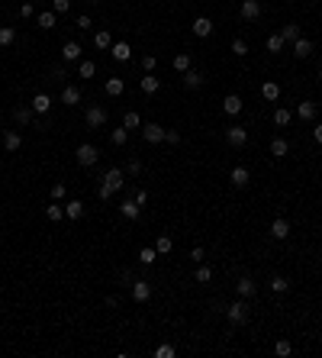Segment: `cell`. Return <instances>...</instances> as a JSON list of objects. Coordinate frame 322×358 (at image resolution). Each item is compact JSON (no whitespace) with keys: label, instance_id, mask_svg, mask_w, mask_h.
<instances>
[{"label":"cell","instance_id":"cell-57","mask_svg":"<svg viewBox=\"0 0 322 358\" xmlns=\"http://www.w3.org/2000/svg\"><path fill=\"white\" fill-rule=\"evenodd\" d=\"M319 81H322V68H319Z\"/></svg>","mask_w":322,"mask_h":358},{"label":"cell","instance_id":"cell-43","mask_svg":"<svg viewBox=\"0 0 322 358\" xmlns=\"http://www.w3.org/2000/svg\"><path fill=\"white\" fill-rule=\"evenodd\" d=\"M274 123H277V126H290V110H287V107H277V110H274Z\"/></svg>","mask_w":322,"mask_h":358},{"label":"cell","instance_id":"cell-35","mask_svg":"<svg viewBox=\"0 0 322 358\" xmlns=\"http://www.w3.org/2000/svg\"><path fill=\"white\" fill-rule=\"evenodd\" d=\"M13 120H16L20 126L32 123V107H16V110H13Z\"/></svg>","mask_w":322,"mask_h":358},{"label":"cell","instance_id":"cell-45","mask_svg":"<svg viewBox=\"0 0 322 358\" xmlns=\"http://www.w3.org/2000/svg\"><path fill=\"white\" fill-rule=\"evenodd\" d=\"M267 52H284V39H281V32H274V36H267Z\"/></svg>","mask_w":322,"mask_h":358},{"label":"cell","instance_id":"cell-51","mask_svg":"<svg viewBox=\"0 0 322 358\" xmlns=\"http://www.w3.org/2000/svg\"><path fill=\"white\" fill-rule=\"evenodd\" d=\"M203 258H206V249H203V246L190 249V261H197V265H200V261H203Z\"/></svg>","mask_w":322,"mask_h":358},{"label":"cell","instance_id":"cell-18","mask_svg":"<svg viewBox=\"0 0 322 358\" xmlns=\"http://www.w3.org/2000/svg\"><path fill=\"white\" fill-rule=\"evenodd\" d=\"M290 52H293V55H297V58H309V55H312V42L300 36L297 42H290Z\"/></svg>","mask_w":322,"mask_h":358},{"label":"cell","instance_id":"cell-46","mask_svg":"<svg viewBox=\"0 0 322 358\" xmlns=\"http://www.w3.org/2000/svg\"><path fill=\"white\" fill-rule=\"evenodd\" d=\"M274 355H281V358H287V355H293V345L287 342V339H281V342L274 345Z\"/></svg>","mask_w":322,"mask_h":358},{"label":"cell","instance_id":"cell-36","mask_svg":"<svg viewBox=\"0 0 322 358\" xmlns=\"http://www.w3.org/2000/svg\"><path fill=\"white\" fill-rule=\"evenodd\" d=\"M123 126H126V129H142V116H139L135 110H126V116H123Z\"/></svg>","mask_w":322,"mask_h":358},{"label":"cell","instance_id":"cell-25","mask_svg":"<svg viewBox=\"0 0 322 358\" xmlns=\"http://www.w3.org/2000/svg\"><path fill=\"white\" fill-rule=\"evenodd\" d=\"M65 216H68V220H81V216H84V204H81V200H65Z\"/></svg>","mask_w":322,"mask_h":358},{"label":"cell","instance_id":"cell-28","mask_svg":"<svg viewBox=\"0 0 322 358\" xmlns=\"http://www.w3.org/2000/svg\"><path fill=\"white\" fill-rule=\"evenodd\" d=\"M36 23H39V29H55L58 13H55V10H45V13H39V16H36Z\"/></svg>","mask_w":322,"mask_h":358},{"label":"cell","instance_id":"cell-53","mask_svg":"<svg viewBox=\"0 0 322 358\" xmlns=\"http://www.w3.org/2000/svg\"><path fill=\"white\" fill-rule=\"evenodd\" d=\"M155 62H158L155 55H142V68H145V71H152V68H155Z\"/></svg>","mask_w":322,"mask_h":358},{"label":"cell","instance_id":"cell-31","mask_svg":"<svg viewBox=\"0 0 322 358\" xmlns=\"http://www.w3.org/2000/svg\"><path fill=\"white\" fill-rule=\"evenodd\" d=\"M267 287H271L274 294H287V291H290V281H287L284 274H274L271 281H267Z\"/></svg>","mask_w":322,"mask_h":358},{"label":"cell","instance_id":"cell-2","mask_svg":"<svg viewBox=\"0 0 322 358\" xmlns=\"http://www.w3.org/2000/svg\"><path fill=\"white\" fill-rule=\"evenodd\" d=\"M74 158H77V165H81V168H94V165L100 162V148L90 145V142H84V145H77Z\"/></svg>","mask_w":322,"mask_h":358},{"label":"cell","instance_id":"cell-23","mask_svg":"<svg viewBox=\"0 0 322 358\" xmlns=\"http://www.w3.org/2000/svg\"><path fill=\"white\" fill-rule=\"evenodd\" d=\"M103 91H107L110 97H123V91H126L123 77H107V84H103Z\"/></svg>","mask_w":322,"mask_h":358},{"label":"cell","instance_id":"cell-58","mask_svg":"<svg viewBox=\"0 0 322 358\" xmlns=\"http://www.w3.org/2000/svg\"><path fill=\"white\" fill-rule=\"evenodd\" d=\"M0 126H4V116H0Z\"/></svg>","mask_w":322,"mask_h":358},{"label":"cell","instance_id":"cell-13","mask_svg":"<svg viewBox=\"0 0 322 358\" xmlns=\"http://www.w3.org/2000/svg\"><path fill=\"white\" fill-rule=\"evenodd\" d=\"M236 291H239V297H245V300H248V297H255L258 294V284H255V277H239V284H236Z\"/></svg>","mask_w":322,"mask_h":358},{"label":"cell","instance_id":"cell-54","mask_svg":"<svg viewBox=\"0 0 322 358\" xmlns=\"http://www.w3.org/2000/svg\"><path fill=\"white\" fill-rule=\"evenodd\" d=\"M20 16H23V20H29V16H32V4H29V0L20 7Z\"/></svg>","mask_w":322,"mask_h":358},{"label":"cell","instance_id":"cell-50","mask_svg":"<svg viewBox=\"0 0 322 358\" xmlns=\"http://www.w3.org/2000/svg\"><path fill=\"white\" fill-rule=\"evenodd\" d=\"M74 26H77V29H90V26H94V20H90L87 13H81V16L74 20Z\"/></svg>","mask_w":322,"mask_h":358},{"label":"cell","instance_id":"cell-37","mask_svg":"<svg viewBox=\"0 0 322 358\" xmlns=\"http://www.w3.org/2000/svg\"><path fill=\"white\" fill-rule=\"evenodd\" d=\"M13 42H16V29H13V26H0V46H13Z\"/></svg>","mask_w":322,"mask_h":358},{"label":"cell","instance_id":"cell-7","mask_svg":"<svg viewBox=\"0 0 322 358\" xmlns=\"http://www.w3.org/2000/svg\"><path fill=\"white\" fill-rule=\"evenodd\" d=\"M225 142H229L232 148H242L248 142V129H242V126H225Z\"/></svg>","mask_w":322,"mask_h":358},{"label":"cell","instance_id":"cell-9","mask_svg":"<svg viewBox=\"0 0 322 358\" xmlns=\"http://www.w3.org/2000/svg\"><path fill=\"white\" fill-rule=\"evenodd\" d=\"M229 181H232L236 187H248V184H251V171L245 168V165H236V168L229 171Z\"/></svg>","mask_w":322,"mask_h":358},{"label":"cell","instance_id":"cell-34","mask_svg":"<svg viewBox=\"0 0 322 358\" xmlns=\"http://www.w3.org/2000/svg\"><path fill=\"white\" fill-rule=\"evenodd\" d=\"M194 281H197V284H210V281H213V268H210V265H203V261H200V268H197Z\"/></svg>","mask_w":322,"mask_h":358},{"label":"cell","instance_id":"cell-5","mask_svg":"<svg viewBox=\"0 0 322 358\" xmlns=\"http://www.w3.org/2000/svg\"><path fill=\"white\" fill-rule=\"evenodd\" d=\"M84 123L90 126V129H100L103 123H107V110L97 107V103H94V107H87V110H84Z\"/></svg>","mask_w":322,"mask_h":358},{"label":"cell","instance_id":"cell-39","mask_svg":"<svg viewBox=\"0 0 322 358\" xmlns=\"http://www.w3.org/2000/svg\"><path fill=\"white\" fill-rule=\"evenodd\" d=\"M45 216H49L52 223H58V220H62V216H65V204H58V200H55V204H52V207H45Z\"/></svg>","mask_w":322,"mask_h":358},{"label":"cell","instance_id":"cell-21","mask_svg":"<svg viewBox=\"0 0 322 358\" xmlns=\"http://www.w3.org/2000/svg\"><path fill=\"white\" fill-rule=\"evenodd\" d=\"M139 87H142L145 94H158V91H161V77H155L152 71H145V77L139 81Z\"/></svg>","mask_w":322,"mask_h":358},{"label":"cell","instance_id":"cell-4","mask_svg":"<svg viewBox=\"0 0 322 358\" xmlns=\"http://www.w3.org/2000/svg\"><path fill=\"white\" fill-rule=\"evenodd\" d=\"M164 133H168V129H164L161 123H142V139H145L149 145L164 142Z\"/></svg>","mask_w":322,"mask_h":358},{"label":"cell","instance_id":"cell-44","mask_svg":"<svg viewBox=\"0 0 322 358\" xmlns=\"http://www.w3.org/2000/svg\"><path fill=\"white\" fill-rule=\"evenodd\" d=\"M49 194H52V200H58V204H62V200L68 197V187L62 184V181H55V184H52V190H49Z\"/></svg>","mask_w":322,"mask_h":358},{"label":"cell","instance_id":"cell-15","mask_svg":"<svg viewBox=\"0 0 322 358\" xmlns=\"http://www.w3.org/2000/svg\"><path fill=\"white\" fill-rule=\"evenodd\" d=\"M4 148H7V152H20V148H23V136L16 133V129H7V133H4Z\"/></svg>","mask_w":322,"mask_h":358},{"label":"cell","instance_id":"cell-8","mask_svg":"<svg viewBox=\"0 0 322 358\" xmlns=\"http://www.w3.org/2000/svg\"><path fill=\"white\" fill-rule=\"evenodd\" d=\"M132 300L135 303H149L152 300V284L142 281V277H135V281H132Z\"/></svg>","mask_w":322,"mask_h":358},{"label":"cell","instance_id":"cell-40","mask_svg":"<svg viewBox=\"0 0 322 358\" xmlns=\"http://www.w3.org/2000/svg\"><path fill=\"white\" fill-rule=\"evenodd\" d=\"M94 46H97V49H110V46H113V39H110V29H100L97 36H94Z\"/></svg>","mask_w":322,"mask_h":358},{"label":"cell","instance_id":"cell-6","mask_svg":"<svg viewBox=\"0 0 322 358\" xmlns=\"http://www.w3.org/2000/svg\"><path fill=\"white\" fill-rule=\"evenodd\" d=\"M261 10H264V7H261L258 0H242V4H239V16H242V20H248V23H255L261 16Z\"/></svg>","mask_w":322,"mask_h":358},{"label":"cell","instance_id":"cell-20","mask_svg":"<svg viewBox=\"0 0 322 358\" xmlns=\"http://www.w3.org/2000/svg\"><path fill=\"white\" fill-rule=\"evenodd\" d=\"M62 103H65V107H77V103H81V87L68 84L65 91H62Z\"/></svg>","mask_w":322,"mask_h":358},{"label":"cell","instance_id":"cell-1","mask_svg":"<svg viewBox=\"0 0 322 358\" xmlns=\"http://www.w3.org/2000/svg\"><path fill=\"white\" fill-rule=\"evenodd\" d=\"M123 184H126V171H123V168H110L107 174H103V184H100V190H97V197H100V200H110Z\"/></svg>","mask_w":322,"mask_h":358},{"label":"cell","instance_id":"cell-17","mask_svg":"<svg viewBox=\"0 0 322 358\" xmlns=\"http://www.w3.org/2000/svg\"><path fill=\"white\" fill-rule=\"evenodd\" d=\"M110 55L116 58V62H129V58H132V49H129V42H113Z\"/></svg>","mask_w":322,"mask_h":358},{"label":"cell","instance_id":"cell-16","mask_svg":"<svg viewBox=\"0 0 322 358\" xmlns=\"http://www.w3.org/2000/svg\"><path fill=\"white\" fill-rule=\"evenodd\" d=\"M29 107H32V113H39V116H45V113L52 110V97H49V94H36Z\"/></svg>","mask_w":322,"mask_h":358},{"label":"cell","instance_id":"cell-29","mask_svg":"<svg viewBox=\"0 0 322 358\" xmlns=\"http://www.w3.org/2000/svg\"><path fill=\"white\" fill-rule=\"evenodd\" d=\"M281 39H284V42H297V39H300V23L281 26Z\"/></svg>","mask_w":322,"mask_h":358},{"label":"cell","instance_id":"cell-14","mask_svg":"<svg viewBox=\"0 0 322 358\" xmlns=\"http://www.w3.org/2000/svg\"><path fill=\"white\" fill-rule=\"evenodd\" d=\"M119 213H123L126 220H139V213H142V207L135 204V197H126L123 204H119Z\"/></svg>","mask_w":322,"mask_h":358},{"label":"cell","instance_id":"cell-26","mask_svg":"<svg viewBox=\"0 0 322 358\" xmlns=\"http://www.w3.org/2000/svg\"><path fill=\"white\" fill-rule=\"evenodd\" d=\"M158 258H161V255L155 252V246H145V249H139V265H145V268H149V265H155Z\"/></svg>","mask_w":322,"mask_h":358},{"label":"cell","instance_id":"cell-49","mask_svg":"<svg viewBox=\"0 0 322 358\" xmlns=\"http://www.w3.org/2000/svg\"><path fill=\"white\" fill-rule=\"evenodd\" d=\"M126 174H132V178H135V174H142V162H139V158H129V162H126Z\"/></svg>","mask_w":322,"mask_h":358},{"label":"cell","instance_id":"cell-10","mask_svg":"<svg viewBox=\"0 0 322 358\" xmlns=\"http://www.w3.org/2000/svg\"><path fill=\"white\" fill-rule=\"evenodd\" d=\"M242 107H245V103H242L239 94H225V97H222V113H229V116H239Z\"/></svg>","mask_w":322,"mask_h":358},{"label":"cell","instance_id":"cell-56","mask_svg":"<svg viewBox=\"0 0 322 358\" xmlns=\"http://www.w3.org/2000/svg\"><path fill=\"white\" fill-rule=\"evenodd\" d=\"M312 139H316V145H322V123H316V129H312Z\"/></svg>","mask_w":322,"mask_h":358},{"label":"cell","instance_id":"cell-38","mask_svg":"<svg viewBox=\"0 0 322 358\" xmlns=\"http://www.w3.org/2000/svg\"><path fill=\"white\" fill-rule=\"evenodd\" d=\"M110 142H113V145H126V142H129V129H126V126L113 129V133H110Z\"/></svg>","mask_w":322,"mask_h":358},{"label":"cell","instance_id":"cell-48","mask_svg":"<svg viewBox=\"0 0 322 358\" xmlns=\"http://www.w3.org/2000/svg\"><path fill=\"white\" fill-rule=\"evenodd\" d=\"M52 10H55L58 16L68 13V10H71V0H52Z\"/></svg>","mask_w":322,"mask_h":358},{"label":"cell","instance_id":"cell-47","mask_svg":"<svg viewBox=\"0 0 322 358\" xmlns=\"http://www.w3.org/2000/svg\"><path fill=\"white\" fill-rule=\"evenodd\" d=\"M232 52L242 58V55H248V42L245 39H232Z\"/></svg>","mask_w":322,"mask_h":358},{"label":"cell","instance_id":"cell-22","mask_svg":"<svg viewBox=\"0 0 322 358\" xmlns=\"http://www.w3.org/2000/svg\"><path fill=\"white\" fill-rule=\"evenodd\" d=\"M271 235H274V239H287V235H290V220L277 216V220L271 223Z\"/></svg>","mask_w":322,"mask_h":358},{"label":"cell","instance_id":"cell-30","mask_svg":"<svg viewBox=\"0 0 322 358\" xmlns=\"http://www.w3.org/2000/svg\"><path fill=\"white\" fill-rule=\"evenodd\" d=\"M297 116L306 120V123H309V120H316V103H312V100H303L300 107H297Z\"/></svg>","mask_w":322,"mask_h":358},{"label":"cell","instance_id":"cell-24","mask_svg":"<svg viewBox=\"0 0 322 358\" xmlns=\"http://www.w3.org/2000/svg\"><path fill=\"white\" fill-rule=\"evenodd\" d=\"M171 65H174V71H180V74H184V71H190V68H194V62H190V52H177Z\"/></svg>","mask_w":322,"mask_h":358},{"label":"cell","instance_id":"cell-11","mask_svg":"<svg viewBox=\"0 0 322 358\" xmlns=\"http://www.w3.org/2000/svg\"><path fill=\"white\" fill-rule=\"evenodd\" d=\"M190 29H194V36L206 39V36H213V20H210V16H197V20H194V26H190Z\"/></svg>","mask_w":322,"mask_h":358},{"label":"cell","instance_id":"cell-52","mask_svg":"<svg viewBox=\"0 0 322 358\" xmlns=\"http://www.w3.org/2000/svg\"><path fill=\"white\" fill-rule=\"evenodd\" d=\"M164 142L177 145V142H180V133H177V129H168V133H164Z\"/></svg>","mask_w":322,"mask_h":358},{"label":"cell","instance_id":"cell-42","mask_svg":"<svg viewBox=\"0 0 322 358\" xmlns=\"http://www.w3.org/2000/svg\"><path fill=\"white\" fill-rule=\"evenodd\" d=\"M177 355V348H174L171 342H161L158 348H155V358H174Z\"/></svg>","mask_w":322,"mask_h":358},{"label":"cell","instance_id":"cell-32","mask_svg":"<svg viewBox=\"0 0 322 358\" xmlns=\"http://www.w3.org/2000/svg\"><path fill=\"white\" fill-rule=\"evenodd\" d=\"M261 97H264V100H277V97H281V84L264 81V84H261Z\"/></svg>","mask_w":322,"mask_h":358},{"label":"cell","instance_id":"cell-3","mask_svg":"<svg viewBox=\"0 0 322 358\" xmlns=\"http://www.w3.org/2000/svg\"><path fill=\"white\" fill-rule=\"evenodd\" d=\"M248 300H245V297H239V300L236 303H229V307H225V316H229V323H232V326H242V323H245L248 320Z\"/></svg>","mask_w":322,"mask_h":358},{"label":"cell","instance_id":"cell-19","mask_svg":"<svg viewBox=\"0 0 322 358\" xmlns=\"http://www.w3.org/2000/svg\"><path fill=\"white\" fill-rule=\"evenodd\" d=\"M81 52H84V49H81V42H74V39H71V42H65L62 58H65V62H81Z\"/></svg>","mask_w":322,"mask_h":358},{"label":"cell","instance_id":"cell-12","mask_svg":"<svg viewBox=\"0 0 322 358\" xmlns=\"http://www.w3.org/2000/svg\"><path fill=\"white\" fill-rule=\"evenodd\" d=\"M203 84H206V74L203 71H194V68L184 71V87H187V91H200Z\"/></svg>","mask_w":322,"mask_h":358},{"label":"cell","instance_id":"cell-55","mask_svg":"<svg viewBox=\"0 0 322 358\" xmlns=\"http://www.w3.org/2000/svg\"><path fill=\"white\" fill-rule=\"evenodd\" d=\"M135 204H139V207L149 204V190H135Z\"/></svg>","mask_w":322,"mask_h":358},{"label":"cell","instance_id":"cell-27","mask_svg":"<svg viewBox=\"0 0 322 358\" xmlns=\"http://www.w3.org/2000/svg\"><path fill=\"white\" fill-rule=\"evenodd\" d=\"M271 155L274 158H284V155H290V142H287V139H271Z\"/></svg>","mask_w":322,"mask_h":358},{"label":"cell","instance_id":"cell-33","mask_svg":"<svg viewBox=\"0 0 322 358\" xmlns=\"http://www.w3.org/2000/svg\"><path fill=\"white\" fill-rule=\"evenodd\" d=\"M171 249H174L171 235H158V239H155V252H158V255H171Z\"/></svg>","mask_w":322,"mask_h":358},{"label":"cell","instance_id":"cell-41","mask_svg":"<svg viewBox=\"0 0 322 358\" xmlns=\"http://www.w3.org/2000/svg\"><path fill=\"white\" fill-rule=\"evenodd\" d=\"M77 74H81V77H94V74H97V65L81 58V62H77Z\"/></svg>","mask_w":322,"mask_h":358}]
</instances>
